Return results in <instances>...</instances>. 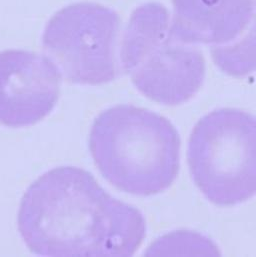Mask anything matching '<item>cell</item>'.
<instances>
[{"label":"cell","instance_id":"5b68a950","mask_svg":"<svg viewBox=\"0 0 256 257\" xmlns=\"http://www.w3.org/2000/svg\"><path fill=\"white\" fill-rule=\"evenodd\" d=\"M119 30L115 11L91 2L74 3L49 19L42 44L68 82L101 85L117 77Z\"/></svg>","mask_w":256,"mask_h":257},{"label":"cell","instance_id":"8992f818","mask_svg":"<svg viewBox=\"0 0 256 257\" xmlns=\"http://www.w3.org/2000/svg\"><path fill=\"white\" fill-rule=\"evenodd\" d=\"M61 74L53 61L33 51H0V124L30 126L55 107Z\"/></svg>","mask_w":256,"mask_h":257},{"label":"cell","instance_id":"52a82bcc","mask_svg":"<svg viewBox=\"0 0 256 257\" xmlns=\"http://www.w3.org/2000/svg\"><path fill=\"white\" fill-rule=\"evenodd\" d=\"M170 31L189 45H229L247 33L253 0H172Z\"/></svg>","mask_w":256,"mask_h":257},{"label":"cell","instance_id":"6da1fadb","mask_svg":"<svg viewBox=\"0 0 256 257\" xmlns=\"http://www.w3.org/2000/svg\"><path fill=\"white\" fill-rule=\"evenodd\" d=\"M17 221L28 249L42 256H132L146 236L137 208L73 166L36 179L21 199Z\"/></svg>","mask_w":256,"mask_h":257},{"label":"cell","instance_id":"3957f363","mask_svg":"<svg viewBox=\"0 0 256 257\" xmlns=\"http://www.w3.org/2000/svg\"><path fill=\"white\" fill-rule=\"evenodd\" d=\"M120 60L138 91L167 106L193 98L206 74L202 52L173 36L169 12L156 2L142 4L131 13L121 41Z\"/></svg>","mask_w":256,"mask_h":257},{"label":"cell","instance_id":"9c48e42d","mask_svg":"<svg viewBox=\"0 0 256 257\" xmlns=\"http://www.w3.org/2000/svg\"><path fill=\"white\" fill-rule=\"evenodd\" d=\"M220 255L216 245L208 238L191 231H175L157 239L146 255Z\"/></svg>","mask_w":256,"mask_h":257},{"label":"cell","instance_id":"7a4b0ae2","mask_svg":"<svg viewBox=\"0 0 256 257\" xmlns=\"http://www.w3.org/2000/svg\"><path fill=\"white\" fill-rule=\"evenodd\" d=\"M180 144L167 118L127 104L102 111L89 134V150L101 175L136 196L156 195L172 185L180 168Z\"/></svg>","mask_w":256,"mask_h":257},{"label":"cell","instance_id":"ba28073f","mask_svg":"<svg viewBox=\"0 0 256 257\" xmlns=\"http://www.w3.org/2000/svg\"><path fill=\"white\" fill-rule=\"evenodd\" d=\"M254 46L253 30L229 45L211 47V55L223 72L236 77L246 76L255 69Z\"/></svg>","mask_w":256,"mask_h":257},{"label":"cell","instance_id":"277c9868","mask_svg":"<svg viewBox=\"0 0 256 257\" xmlns=\"http://www.w3.org/2000/svg\"><path fill=\"white\" fill-rule=\"evenodd\" d=\"M194 183L211 203L237 205L256 192V120L238 108H220L194 126L187 148Z\"/></svg>","mask_w":256,"mask_h":257}]
</instances>
